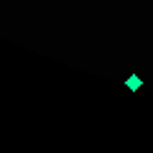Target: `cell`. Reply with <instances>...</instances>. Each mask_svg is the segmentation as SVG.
<instances>
[{
  "mask_svg": "<svg viewBox=\"0 0 153 153\" xmlns=\"http://www.w3.org/2000/svg\"><path fill=\"white\" fill-rule=\"evenodd\" d=\"M125 84H128L130 89H140V87H143L140 76H135V74H133V76H128V79H125Z\"/></svg>",
  "mask_w": 153,
  "mask_h": 153,
  "instance_id": "6da1fadb",
  "label": "cell"
}]
</instances>
